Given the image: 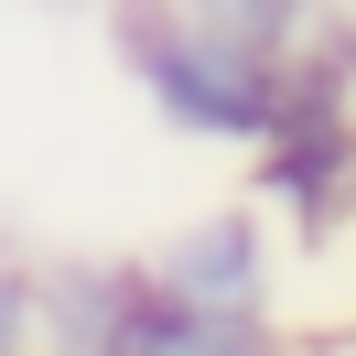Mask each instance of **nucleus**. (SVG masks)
Here are the masks:
<instances>
[{"instance_id": "obj_1", "label": "nucleus", "mask_w": 356, "mask_h": 356, "mask_svg": "<svg viewBox=\"0 0 356 356\" xmlns=\"http://www.w3.org/2000/svg\"><path fill=\"white\" fill-rule=\"evenodd\" d=\"M97 33H108L119 87L173 140H195V152H238L248 162L270 140V119H281V97H291V65H270V54L184 22L173 0H97Z\"/></svg>"}, {"instance_id": "obj_2", "label": "nucleus", "mask_w": 356, "mask_h": 356, "mask_svg": "<svg viewBox=\"0 0 356 356\" xmlns=\"http://www.w3.org/2000/svg\"><path fill=\"white\" fill-rule=\"evenodd\" d=\"M248 205L281 227L302 270L356 248V11L313 54H291V97L248 152Z\"/></svg>"}, {"instance_id": "obj_3", "label": "nucleus", "mask_w": 356, "mask_h": 356, "mask_svg": "<svg viewBox=\"0 0 356 356\" xmlns=\"http://www.w3.org/2000/svg\"><path fill=\"white\" fill-rule=\"evenodd\" d=\"M291 248L281 227L259 216L248 195H216L195 216H173L152 248H140V281L184 313H227V324H291Z\"/></svg>"}, {"instance_id": "obj_4", "label": "nucleus", "mask_w": 356, "mask_h": 356, "mask_svg": "<svg viewBox=\"0 0 356 356\" xmlns=\"http://www.w3.org/2000/svg\"><path fill=\"white\" fill-rule=\"evenodd\" d=\"M173 11L205 22V33H227V44H248V54H270V65H291V54H313L346 22L356 0H173Z\"/></svg>"}, {"instance_id": "obj_5", "label": "nucleus", "mask_w": 356, "mask_h": 356, "mask_svg": "<svg viewBox=\"0 0 356 356\" xmlns=\"http://www.w3.org/2000/svg\"><path fill=\"white\" fill-rule=\"evenodd\" d=\"M0 356H44V259L0 227Z\"/></svg>"}, {"instance_id": "obj_6", "label": "nucleus", "mask_w": 356, "mask_h": 356, "mask_svg": "<svg viewBox=\"0 0 356 356\" xmlns=\"http://www.w3.org/2000/svg\"><path fill=\"white\" fill-rule=\"evenodd\" d=\"M346 259H356V248H346ZM346 334H356V313H346Z\"/></svg>"}, {"instance_id": "obj_7", "label": "nucleus", "mask_w": 356, "mask_h": 356, "mask_svg": "<svg viewBox=\"0 0 356 356\" xmlns=\"http://www.w3.org/2000/svg\"><path fill=\"white\" fill-rule=\"evenodd\" d=\"M302 356H313V346H302Z\"/></svg>"}]
</instances>
